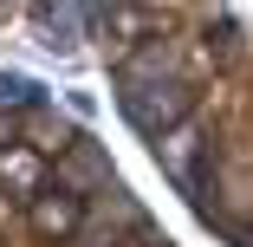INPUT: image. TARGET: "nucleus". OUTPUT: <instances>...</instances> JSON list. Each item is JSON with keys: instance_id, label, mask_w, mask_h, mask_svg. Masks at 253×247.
<instances>
[{"instance_id": "nucleus-1", "label": "nucleus", "mask_w": 253, "mask_h": 247, "mask_svg": "<svg viewBox=\"0 0 253 247\" xmlns=\"http://www.w3.org/2000/svg\"><path fill=\"white\" fill-rule=\"evenodd\" d=\"M117 111H124V124H130L136 137L156 143L163 130H175V124L195 111V91L169 72V52H143V59L124 65V78H117Z\"/></svg>"}, {"instance_id": "nucleus-8", "label": "nucleus", "mask_w": 253, "mask_h": 247, "mask_svg": "<svg viewBox=\"0 0 253 247\" xmlns=\"http://www.w3.org/2000/svg\"><path fill=\"white\" fill-rule=\"evenodd\" d=\"M104 26H117L124 39H143V33H149V13H136V7H124V0H111V7H104Z\"/></svg>"}, {"instance_id": "nucleus-5", "label": "nucleus", "mask_w": 253, "mask_h": 247, "mask_svg": "<svg viewBox=\"0 0 253 247\" xmlns=\"http://www.w3.org/2000/svg\"><path fill=\"white\" fill-rule=\"evenodd\" d=\"M59 182H65V189H78V195L111 189V163L97 156V143H72V150L59 156Z\"/></svg>"}, {"instance_id": "nucleus-9", "label": "nucleus", "mask_w": 253, "mask_h": 247, "mask_svg": "<svg viewBox=\"0 0 253 247\" xmlns=\"http://www.w3.org/2000/svg\"><path fill=\"white\" fill-rule=\"evenodd\" d=\"M136 247H169V241H156V234H149V228H143V241H136Z\"/></svg>"}, {"instance_id": "nucleus-7", "label": "nucleus", "mask_w": 253, "mask_h": 247, "mask_svg": "<svg viewBox=\"0 0 253 247\" xmlns=\"http://www.w3.org/2000/svg\"><path fill=\"white\" fill-rule=\"evenodd\" d=\"M39 98H45L39 78H26V72H0V104H7V111H39Z\"/></svg>"}, {"instance_id": "nucleus-6", "label": "nucleus", "mask_w": 253, "mask_h": 247, "mask_svg": "<svg viewBox=\"0 0 253 247\" xmlns=\"http://www.w3.org/2000/svg\"><path fill=\"white\" fill-rule=\"evenodd\" d=\"M0 182L20 189L26 202H33V195L45 189V169H39V156H33V150H7V156H0Z\"/></svg>"}, {"instance_id": "nucleus-3", "label": "nucleus", "mask_w": 253, "mask_h": 247, "mask_svg": "<svg viewBox=\"0 0 253 247\" xmlns=\"http://www.w3.org/2000/svg\"><path fill=\"white\" fill-rule=\"evenodd\" d=\"M26 215H33V234L39 241H72L84 228V195L65 189V182H52V189H39L33 202H26Z\"/></svg>"}, {"instance_id": "nucleus-2", "label": "nucleus", "mask_w": 253, "mask_h": 247, "mask_svg": "<svg viewBox=\"0 0 253 247\" xmlns=\"http://www.w3.org/2000/svg\"><path fill=\"white\" fill-rule=\"evenodd\" d=\"M156 163H163V176H169L182 195H201V163H208V137H201V130L182 117L175 130H163V137H156Z\"/></svg>"}, {"instance_id": "nucleus-4", "label": "nucleus", "mask_w": 253, "mask_h": 247, "mask_svg": "<svg viewBox=\"0 0 253 247\" xmlns=\"http://www.w3.org/2000/svg\"><path fill=\"white\" fill-rule=\"evenodd\" d=\"M33 33L52 52H78L84 39V0H33Z\"/></svg>"}]
</instances>
